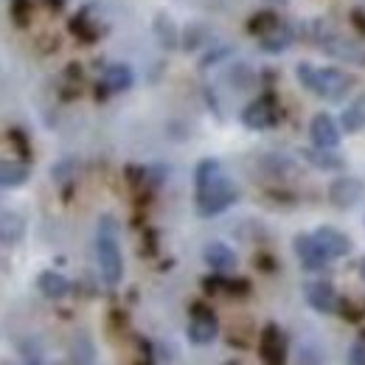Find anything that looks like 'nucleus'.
<instances>
[{
	"instance_id": "aec40b11",
	"label": "nucleus",
	"mask_w": 365,
	"mask_h": 365,
	"mask_svg": "<svg viewBox=\"0 0 365 365\" xmlns=\"http://www.w3.org/2000/svg\"><path fill=\"white\" fill-rule=\"evenodd\" d=\"M340 124H343L346 133H363L365 130V93L357 96V98L343 110Z\"/></svg>"
},
{
	"instance_id": "c9c22d12",
	"label": "nucleus",
	"mask_w": 365,
	"mask_h": 365,
	"mask_svg": "<svg viewBox=\"0 0 365 365\" xmlns=\"http://www.w3.org/2000/svg\"><path fill=\"white\" fill-rule=\"evenodd\" d=\"M349 20H351V29H354L357 34H363V37H365V9H354Z\"/></svg>"
},
{
	"instance_id": "f3484780",
	"label": "nucleus",
	"mask_w": 365,
	"mask_h": 365,
	"mask_svg": "<svg viewBox=\"0 0 365 365\" xmlns=\"http://www.w3.org/2000/svg\"><path fill=\"white\" fill-rule=\"evenodd\" d=\"M31 169L26 160H0V188H17L29 180Z\"/></svg>"
},
{
	"instance_id": "6e6552de",
	"label": "nucleus",
	"mask_w": 365,
	"mask_h": 365,
	"mask_svg": "<svg viewBox=\"0 0 365 365\" xmlns=\"http://www.w3.org/2000/svg\"><path fill=\"white\" fill-rule=\"evenodd\" d=\"M259 357L264 365H287V340L275 323H267L259 334Z\"/></svg>"
},
{
	"instance_id": "0eeeda50",
	"label": "nucleus",
	"mask_w": 365,
	"mask_h": 365,
	"mask_svg": "<svg viewBox=\"0 0 365 365\" xmlns=\"http://www.w3.org/2000/svg\"><path fill=\"white\" fill-rule=\"evenodd\" d=\"M329 56L334 59H343V62H351V65H365V48L343 34H337L334 29H329V34L320 40V46Z\"/></svg>"
},
{
	"instance_id": "4c0bfd02",
	"label": "nucleus",
	"mask_w": 365,
	"mask_h": 365,
	"mask_svg": "<svg viewBox=\"0 0 365 365\" xmlns=\"http://www.w3.org/2000/svg\"><path fill=\"white\" fill-rule=\"evenodd\" d=\"M135 365H155V363H152V357H140Z\"/></svg>"
},
{
	"instance_id": "58836bf2",
	"label": "nucleus",
	"mask_w": 365,
	"mask_h": 365,
	"mask_svg": "<svg viewBox=\"0 0 365 365\" xmlns=\"http://www.w3.org/2000/svg\"><path fill=\"white\" fill-rule=\"evenodd\" d=\"M360 275H363V281H365V259L360 262Z\"/></svg>"
},
{
	"instance_id": "dca6fc26",
	"label": "nucleus",
	"mask_w": 365,
	"mask_h": 365,
	"mask_svg": "<svg viewBox=\"0 0 365 365\" xmlns=\"http://www.w3.org/2000/svg\"><path fill=\"white\" fill-rule=\"evenodd\" d=\"M37 287H40V292H43L46 298H51V301H59V298H65V295L71 292V281H68L62 273H56V270L40 273Z\"/></svg>"
},
{
	"instance_id": "473e14b6",
	"label": "nucleus",
	"mask_w": 365,
	"mask_h": 365,
	"mask_svg": "<svg viewBox=\"0 0 365 365\" xmlns=\"http://www.w3.org/2000/svg\"><path fill=\"white\" fill-rule=\"evenodd\" d=\"M166 180V166H149L146 169V188H158Z\"/></svg>"
},
{
	"instance_id": "e433bc0d",
	"label": "nucleus",
	"mask_w": 365,
	"mask_h": 365,
	"mask_svg": "<svg viewBox=\"0 0 365 365\" xmlns=\"http://www.w3.org/2000/svg\"><path fill=\"white\" fill-rule=\"evenodd\" d=\"M225 53H228V48H217V51H211V53H208V56H205V59H202L200 65H202V68H208V65H214V62H220V59H222Z\"/></svg>"
},
{
	"instance_id": "7c9ffc66",
	"label": "nucleus",
	"mask_w": 365,
	"mask_h": 365,
	"mask_svg": "<svg viewBox=\"0 0 365 365\" xmlns=\"http://www.w3.org/2000/svg\"><path fill=\"white\" fill-rule=\"evenodd\" d=\"M349 365H365V331H360V337L349 349Z\"/></svg>"
},
{
	"instance_id": "c85d7f7f",
	"label": "nucleus",
	"mask_w": 365,
	"mask_h": 365,
	"mask_svg": "<svg viewBox=\"0 0 365 365\" xmlns=\"http://www.w3.org/2000/svg\"><path fill=\"white\" fill-rule=\"evenodd\" d=\"M225 292L233 298H247L250 295V281L247 278H228L225 281Z\"/></svg>"
},
{
	"instance_id": "bb28decb",
	"label": "nucleus",
	"mask_w": 365,
	"mask_h": 365,
	"mask_svg": "<svg viewBox=\"0 0 365 365\" xmlns=\"http://www.w3.org/2000/svg\"><path fill=\"white\" fill-rule=\"evenodd\" d=\"M11 20L26 29L31 23V0H11Z\"/></svg>"
},
{
	"instance_id": "f03ea898",
	"label": "nucleus",
	"mask_w": 365,
	"mask_h": 365,
	"mask_svg": "<svg viewBox=\"0 0 365 365\" xmlns=\"http://www.w3.org/2000/svg\"><path fill=\"white\" fill-rule=\"evenodd\" d=\"M96 256H98V270L107 287H118L124 278V259L118 247V225L113 217H101L98 233H96Z\"/></svg>"
},
{
	"instance_id": "f704fd0d",
	"label": "nucleus",
	"mask_w": 365,
	"mask_h": 365,
	"mask_svg": "<svg viewBox=\"0 0 365 365\" xmlns=\"http://www.w3.org/2000/svg\"><path fill=\"white\" fill-rule=\"evenodd\" d=\"M253 264H256L262 273H275V267H278V264H275V259L270 256V253H259Z\"/></svg>"
},
{
	"instance_id": "a211bd4d",
	"label": "nucleus",
	"mask_w": 365,
	"mask_h": 365,
	"mask_svg": "<svg viewBox=\"0 0 365 365\" xmlns=\"http://www.w3.org/2000/svg\"><path fill=\"white\" fill-rule=\"evenodd\" d=\"M71 34L76 37V40H82V43H96L98 37H101V29L93 23V11L91 9H82L73 20H71Z\"/></svg>"
},
{
	"instance_id": "423d86ee",
	"label": "nucleus",
	"mask_w": 365,
	"mask_h": 365,
	"mask_svg": "<svg viewBox=\"0 0 365 365\" xmlns=\"http://www.w3.org/2000/svg\"><path fill=\"white\" fill-rule=\"evenodd\" d=\"M292 247H295V256H298V262H301L304 270L318 273V270H326V264L331 262L326 256V250L320 247V242L315 239V233H298L295 242H292Z\"/></svg>"
},
{
	"instance_id": "39448f33",
	"label": "nucleus",
	"mask_w": 365,
	"mask_h": 365,
	"mask_svg": "<svg viewBox=\"0 0 365 365\" xmlns=\"http://www.w3.org/2000/svg\"><path fill=\"white\" fill-rule=\"evenodd\" d=\"M278 118H281V107H278L273 93H264L262 98L250 101V104L242 110V124H245L247 130H256V133L275 127Z\"/></svg>"
},
{
	"instance_id": "c756f323",
	"label": "nucleus",
	"mask_w": 365,
	"mask_h": 365,
	"mask_svg": "<svg viewBox=\"0 0 365 365\" xmlns=\"http://www.w3.org/2000/svg\"><path fill=\"white\" fill-rule=\"evenodd\" d=\"M225 273H211L202 278V289L208 292V295H217V292H225Z\"/></svg>"
},
{
	"instance_id": "6ab92c4d",
	"label": "nucleus",
	"mask_w": 365,
	"mask_h": 365,
	"mask_svg": "<svg viewBox=\"0 0 365 365\" xmlns=\"http://www.w3.org/2000/svg\"><path fill=\"white\" fill-rule=\"evenodd\" d=\"M23 236H26V220L20 214H14V211L0 214V242L3 245H17V242H23Z\"/></svg>"
},
{
	"instance_id": "20e7f679",
	"label": "nucleus",
	"mask_w": 365,
	"mask_h": 365,
	"mask_svg": "<svg viewBox=\"0 0 365 365\" xmlns=\"http://www.w3.org/2000/svg\"><path fill=\"white\" fill-rule=\"evenodd\" d=\"M188 312H191L188 340H191L194 346H208V343H214L217 334H220V320L214 315V309H211L208 304H202V301H194V304L188 307Z\"/></svg>"
},
{
	"instance_id": "ddd939ff",
	"label": "nucleus",
	"mask_w": 365,
	"mask_h": 365,
	"mask_svg": "<svg viewBox=\"0 0 365 365\" xmlns=\"http://www.w3.org/2000/svg\"><path fill=\"white\" fill-rule=\"evenodd\" d=\"M202 259H205V264H208L214 273H228V270L236 267V253L230 250L225 242H211V245H205Z\"/></svg>"
},
{
	"instance_id": "4be33fe9",
	"label": "nucleus",
	"mask_w": 365,
	"mask_h": 365,
	"mask_svg": "<svg viewBox=\"0 0 365 365\" xmlns=\"http://www.w3.org/2000/svg\"><path fill=\"white\" fill-rule=\"evenodd\" d=\"M281 26V20H278V14L270 11V9H262V11H256L250 20H247V31L253 34V37H267L270 31H275Z\"/></svg>"
},
{
	"instance_id": "5701e85b",
	"label": "nucleus",
	"mask_w": 365,
	"mask_h": 365,
	"mask_svg": "<svg viewBox=\"0 0 365 365\" xmlns=\"http://www.w3.org/2000/svg\"><path fill=\"white\" fill-rule=\"evenodd\" d=\"M155 34H158L160 48H166V51L178 48V26H175V20L169 14H158L155 17Z\"/></svg>"
},
{
	"instance_id": "393cba45",
	"label": "nucleus",
	"mask_w": 365,
	"mask_h": 365,
	"mask_svg": "<svg viewBox=\"0 0 365 365\" xmlns=\"http://www.w3.org/2000/svg\"><path fill=\"white\" fill-rule=\"evenodd\" d=\"M71 360L73 365H91L93 363V343L88 337H76L71 346Z\"/></svg>"
},
{
	"instance_id": "1a4fd4ad",
	"label": "nucleus",
	"mask_w": 365,
	"mask_h": 365,
	"mask_svg": "<svg viewBox=\"0 0 365 365\" xmlns=\"http://www.w3.org/2000/svg\"><path fill=\"white\" fill-rule=\"evenodd\" d=\"M304 298H307V304H309L318 315H331V312H337V304H340L334 287L326 284V281H309V284L304 287Z\"/></svg>"
},
{
	"instance_id": "412c9836",
	"label": "nucleus",
	"mask_w": 365,
	"mask_h": 365,
	"mask_svg": "<svg viewBox=\"0 0 365 365\" xmlns=\"http://www.w3.org/2000/svg\"><path fill=\"white\" fill-rule=\"evenodd\" d=\"M292 43H295V31H292L289 26H284V23H281L275 31H270L267 37L259 40L262 51H267V53H281V51H287Z\"/></svg>"
},
{
	"instance_id": "4468645a",
	"label": "nucleus",
	"mask_w": 365,
	"mask_h": 365,
	"mask_svg": "<svg viewBox=\"0 0 365 365\" xmlns=\"http://www.w3.org/2000/svg\"><path fill=\"white\" fill-rule=\"evenodd\" d=\"M133 82H135V73H133V68H130V65H124V62L107 65V68H104V73H101V85H104L110 93L130 91V88H133Z\"/></svg>"
},
{
	"instance_id": "f257e3e1",
	"label": "nucleus",
	"mask_w": 365,
	"mask_h": 365,
	"mask_svg": "<svg viewBox=\"0 0 365 365\" xmlns=\"http://www.w3.org/2000/svg\"><path fill=\"white\" fill-rule=\"evenodd\" d=\"M295 73H298V82L307 91H312L320 98H329V101L346 98L349 91H351V85H354L351 76L346 71H340V68H315L309 62H301L295 68Z\"/></svg>"
},
{
	"instance_id": "9d476101",
	"label": "nucleus",
	"mask_w": 365,
	"mask_h": 365,
	"mask_svg": "<svg viewBox=\"0 0 365 365\" xmlns=\"http://www.w3.org/2000/svg\"><path fill=\"white\" fill-rule=\"evenodd\" d=\"M365 185L360 178H337L329 185V202L337 208H351L363 200Z\"/></svg>"
},
{
	"instance_id": "72a5a7b5",
	"label": "nucleus",
	"mask_w": 365,
	"mask_h": 365,
	"mask_svg": "<svg viewBox=\"0 0 365 365\" xmlns=\"http://www.w3.org/2000/svg\"><path fill=\"white\" fill-rule=\"evenodd\" d=\"M155 250H158V233H155V230H146V233H143V247H140V253H143V256H155Z\"/></svg>"
},
{
	"instance_id": "cd10ccee",
	"label": "nucleus",
	"mask_w": 365,
	"mask_h": 365,
	"mask_svg": "<svg viewBox=\"0 0 365 365\" xmlns=\"http://www.w3.org/2000/svg\"><path fill=\"white\" fill-rule=\"evenodd\" d=\"M9 140L14 143V149H17V155H20V160H31V143H29V135L23 133V130H9Z\"/></svg>"
},
{
	"instance_id": "a878e982",
	"label": "nucleus",
	"mask_w": 365,
	"mask_h": 365,
	"mask_svg": "<svg viewBox=\"0 0 365 365\" xmlns=\"http://www.w3.org/2000/svg\"><path fill=\"white\" fill-rule=\"evenodd\" d=\"M337 312H340V318L349 320V323H360V320L365 318V304L349 301V298H340V304H337Z\"/></svg>"
},
{
	"instance_id": "f8f14e48",
	"label": "nucleus",
	"mask_w": 365,
	"mask_h": 365,
	"mask_svg": "<svg viewBox=\"0 0 365 365\" xmlns=\"http://www.w3.org/2000/svg\"><path fill=\"white\" fill-rule=\"evenodd\" d=\"M315 239L320 242V247L326 250V256H329V259H343V256H349V253H351V239H349L343 230L323 225V228L315 230Z\"/></svg>"
},
{
	"instance_id": "ea45409f",
	"label": "nucleus",
	"mask_w": 365,
	"mask_h": 365,
	"mask_svg": "<svg viewBox=\"0 0 365 365\" xmlns=\"http://www.w3.org/2000/svg\"><path fill=\"white\" fill-rule=\"evenodd\" d=\"M225 365H239V363H233V360H230V363H225Z\"/></svg>"
},
{
	"instance_id": "b1692460",
	"label": "nucleus",
	"mask_w": 365,
	"mask_h": 365,
	"mask_svg": "<svg viewBox=\"0 0 365 365\" xmlns=\"http://www.w3.org/2000/svg\"><path fill=\"white\" fill-rule=\"evenodd\" d=\"M220 175H222V166H220L217 158H205V160H200L197 169H194V188H197V191L205 188L208 182H214Z\"/></svg>"
},
{
	"instance_id": "7ed1b4c3",
	"label": "nucleus",
	"mask_w": 365,
	"mask_h": 365,
	"mask_svg": "<svg viewBox=\"0 0 365 365\" xmlns=\"http://www.w3.org/2000/svg\"><path fill=\"white\" fill-rule=\"evenodd\" d=\"M236 200H239V188L225 175H220L214 182H208L205 188L197 191V214L202 220H211V217L228 211Z\"/></svg>"
},
{
	"instance_id": "2f4dec72",
	"label": "nucleus",
	"mask_w": 365,
	"mask_h": 365,
	"mask_svg": "<svg viewBox=\"0 0 365 365\" xmlns=\"http://www.w3.org/2000/svg\"><path fill=\"white\" fill-rule=\"evenodd\" d=\"M73 166H76V163L68 158V160H62V163H56V166L51 169V178H53L56 182L68 180V178H71V172H73Z\"/></svg>"
},
{
	"instance_id": "2eb2a0df",
	"label": "nucleus",
	"mask_w": 365,
	"mask_h": 365,
	"mask_svg": "<svg viewBox=\"0 0 365 365\" xmlns=\"http://www.w3.org/2000/svg\"><path fill=\"white\" fill-rule=\"evenodd\" d=\"M301 155H304L307 163H312L320 172H340V169H346V160L340 155H334V149H318L315 146V149H304Z\"/></svg>"
},
{
	"instance_id": "9b49d317",
	"label": "nucleus",
	"mask_w": 365,
	"mask_h": 365,
	"mask_svg": "<svg viewBox=\"0 0 365 365\" xmlns=\"http://www.w3.org/2000/svg\"><path fill=\"white\" fill-rule=\"evenodd\" d=\"M309 135H312V143H315L318 149H337L343 133H340L337 121H334L329 113H318V115L312 118V124H309Z\"/></svg>"
}]
</instances>
